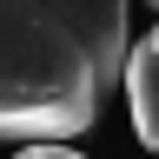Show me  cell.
<instances>
[{"label":"cell","mask_w":159,"mask_h":159,"mask_svg":"<svg viewBox=\"0 0 159 159\" xmlns=\"http://www.w3.org/2000/svg\"><path fill=\"white\" fill-rule=\"evenodd\" d=\"M133 0H0V139H80L126 66Z\"/></svg>","instance_id":"obj_1"},{"label":"cell","mask_w":159,"mask_h":159,"mask_svg":"<svg viewBox=\"0 0 159 159\" xmlns=\"http://www.w3.org/2000/svg\"><path fill=\"white\" fill-rule=\"evenodd\" d=\"M119 86H126V106H133V133H139V146H159V33H139L133 47H126Z\"/></svg>","instance_id":"obj_2"},{"label":"cell","mask_w":159,"mask_h":159,"mask_svg":"<svg viewBox=\"0 0 159 159\" xmlns=\"http://www.w3.org/2000/svg\"><path fill=\"white\" fill-rule=\"evenodd\" d=\"M139 7H152V0H139Z\"/></svg>","instance_id":"obj_4"},{"label":"cell","mask_w":159,"mask_h":159,"mask_svg":"<svg viewBox=\"0 0 159 159\" xmlns=\"http://www.w3.org/2000/svg\"><path fill=\"white\" fill-rule=\"evenodd\" d=\"M20 159H80L66 139H27V146H20Z\"/></svg>","instance_id":"obj_3"}]
</instances>
